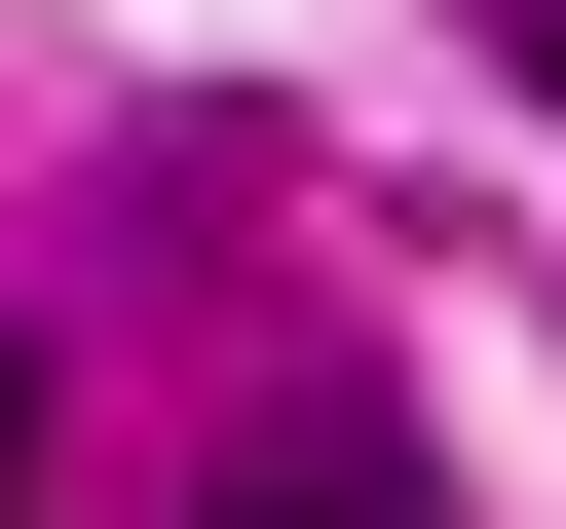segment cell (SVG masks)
Here are the masks:
<instances>
[{"instance_id": "1", "label": "cell", "mask_w": 566, "mask_h": 529, "mask_svg": "<svg viewBox=\"0 0 566 529\" xmlns=\"http://www.w3.org/2000/svg\"><path fill=\"white\" fill-rule=\"evenodd\" d=\"M189 529H453V491H416V454H378V416H264V454H227V491H189Z\"/></svg>"}, {"instance_id": "2", "label": "cell", "mask_w": 566, "mask_h": 529, "mask_svg": "<svg viewBox=\"0 0 566 529\" xmlns=\"http://www.w3.org/2000/svg\"><path fill=\"white\" fill-rule=\"evenodd\" d=\"M0 529H39V341H0Z\"/></svg>"}, {"instance_id": "3", "label": "cell", "mask_w": 566, "mask_h": 529, "mask_svg": "<svg viewBox=\"0 0 566 529\" xmlns=\"http://www.w3.org/2000/svg\"><path fill=\"white\" fill-rule=\"evenodd\" d=\"M528 39H566V0H528Z\"/></svg>"}]
</instances>
